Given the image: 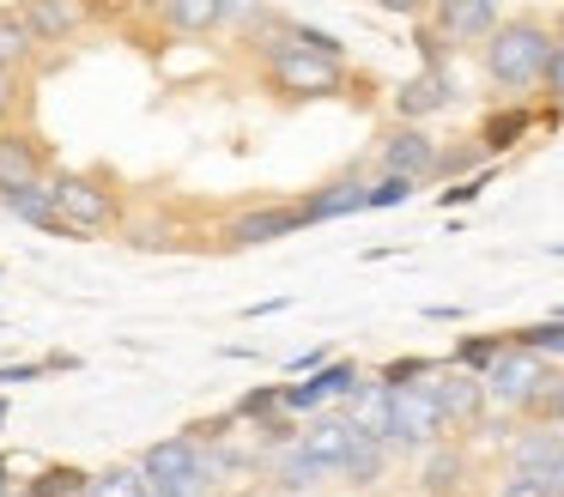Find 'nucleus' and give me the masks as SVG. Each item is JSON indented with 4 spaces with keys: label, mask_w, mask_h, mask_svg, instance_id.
Here are the masks:
<instances>
[{
    "label": "nucleus",
    "mask_w": 564,
    "mask_h": 497,
    "mask_svg": "<svg viewBox=\"0 0 564 497\" xmlns=\"http://www.w3.org/2000/svg\"><path fill=\"white\" fill-rule=\"evenodd\" d=\"M382 473H389V449L370 443V436H358V449L346 455V467L334 473V479H346V485H377Z\"/></svg>",
    "instance_id": "20"
},
{
    "label": "nucleus",
    "mask_w": 564,
    "mask_h": 497,
    "mask_svg": "<svg viewBox=\"0 0 564 497\" xmlns=\"http://www.w3.org/2000/svg\"><path fill=\"white\" fill-rule=\"evenodd\" d=\"M31 31H25V19H19V12H0V67L7 73H19L31 61Z\"/></svg>",
    "instance_id": "26"
},
{
    "label": "nucleus",
    "mask_w": 564,
    "mask_h": 497,
    "mask_svg": "<svg viewBox=\"0 0 564 497\" xmlns=\"http://www.w3.org/2000/svg\"><path fill=\"white\" fill-rule=\"evenodd\" d=\"M0 424H7V395H0Z\"/></svg>",
    "instance_id": "43"
},
{
    "label": "nucleus",
    "mask_w": 564,
    "mask_h": 497,
    "mask_svg": "<svg viewBox=\"0 0 564 497\" xmlns=\"http://www.w3.org/2000/svg\"><path fill=\"white\" fill-rule=\"evenodd\" d=\"M443 48H462V43H491V31L503 24V12L491 0H462V7H437L431 12Z\"/></svg>",
    "instance_id": "6"
},
{
    "label": "nucleus",
    "mask_w": 564,
    "mask_h": 497,
    "mask_svg": "<svg viewBox=\"0 0 564 497\" xmlns=\"http://www.w3.org/2000/svg\"><path fill=\"white\" fill-rule=\"evenodd\" d=\"M425 388H431V400H437L443 424H474L479 412H486V382L467 376V370H449V364H443Z\"/></svg>",
    "instance_id": "8"
},
{
    "label": "nucleus",
    "mask_w": 564,
    "mask_h": 497,
    "mask_svg": "<svg viewBox=\"0 0 564 497\" xmlns=\"http://www.w3.org/2000/svg\"><path fill=\"white\" fill-rule=\"evenodd\" d=\"M13 497H19V491H13Z\"/></svg>",
    "instance_id": "45"
},
{
    "label": "nucleus",
    "mask_w": 564,
    "mask_h": 497,
    "mask_svg": "<svg viewBox=\"0 0 564 497\" xmlns=\"http://www.w3.org/2000/svg\"><path fill=\"white\" fill-rule=\"evenodd\" d=\"M491 176H498V170H474V176H462V182H449V188H443L437 194V206H443V213H449V206H467V201H479V194H486L491 188Z\"/></svg>",
    "instance_id": "30"
},
{
    "label": "nucleus",
    "mask_w": 564,
    "mask_h": 497,
    "mask_svg": "<svg viewBox=\"0 0 564 497\" xmlns=\"http://www.w3.org/2000/svg\"><path fill=\"white\" fill-rule=\"evenodd\" d=\"M503 346H510V334H462L455 352H449V370H467V376L486 382V370L503 358Z\"/></svg>",
    "instance_id": "18"
},
{
    "label": "nucleus",
    "mask_w": 564,
    "mask_h": 497,
    "mask_svg": "<svg viewBox=\"0 0 564 497\" xmlns=\"http://www.w3.org/2000/svg\"><path fill=\"white\" fill-rule=\"evenodd\" d=\"M340 73L346 67H328V61L304 55L285 31L268 36V79L280 85V91H292V97H334V91H340Z\"/></svg>",
    "instance_id": "4"
},
{
    "label": "nucleus",
    "mask_w": 564,
    "mask_h": 497,
    "mask_svg": "<svg viewBox=\"0 0 564 497\" xmlns=\"http://www.w3.org/2000/svg\"><path fill=\"white\" fill-rule=\"evenodd\" d=\"M437 152L443 145L431 140L425 128H394L382 140V176H406V182H425L437 170Z\"/></svg>",
    "instance_id": "5"
},
{
    "label": "nucleus",
    "mask_w": 564,
    "mask_h": 497,
    "mask_svg": "<svg viewBox=\"0 0 564 497\" xmlns=\"http://www.w3.org/2000/svg\"><path fill=\"white\" fill-rule=\"evenodd\" d=\"M474 164H479V145H449V152H437V170H431V176H443V182H462Z\"/></svg>",
    "instance_id": "33"
},
{
    "label": "nucleus",
    "mask_w": 564,
    "mask_h": 497,
    "mask_svg": "<svg viewBox=\"0 0 564 497\" xmlns=\"http://www.w3.org/2000/svg\"><path fill=\"white\" fill-rule=\"evenodd\" d=\"M285 36H292L304 55H316V61H328V67H346V43L334 31H316V24H285Z\"/></svg>",
    "instance_id": "27"
},
{
    "label": "nucleus",
    "mask_w": 564,
    "mask_h": 497,
    "mask_svg": "<svg viewBox=\"0 0 564 497\" xmlns=\"http://www.w3.org/2000/svg\"><path fill=\"white\" fill-rule=\"evenodd\" d=\"M50 201L67 237H98L116 225V194L91 176H50Z\"/></svg>",
    "instance_id": "2"
},
{
    "label": "nucleus",
    "mask_w": 564,
    "mask_h": 497,
    "mask_svg": "<svg viewBox=\"0 0 564 497\" xmlns=\"http://www.w3.org/2000/svg\"><path fill=\"white\" fill-rule=\"evenodd\" d=\"M365 201H370V182L365 176H340V182H328V188H316L310 201H297V218H304V225H328V218L365 213Z\"/></svg>",
    "instance_id": "12"
},
{
    "label": "nucleus",
    "mask_w": 564,
    "mask_h": 497,
    "mask_svg": "<svg viewBox=\"0 0 564 497\" xmlns=\"http://www.w3.org/2000/svg\"><path fill=\"white\" fill-rule=\"evenodd\" d=\"M273 412H285V382H268V388H249L243 400L231 407L237 424H268Z\"/></svg>",
    "instance_id": "25"
},
{
    "label": "nucleus",
    "mask_w": 564,
    "mask_h": 497,
    "mask_svg": "<svg viewBox=\"0 0 564 497\" xmlns=\"http://www.w3.org/2000/svg\"><path fill=\"white\" fill-rule=\"evenodd\" d=\"M0 497H13V485H0Z\"/></svg>",
    "instance_id": "44"
},
{
    "label": "nucleus",
    "mask_w": 564,
    "mask_h": 497,
    "mask_svg": "<svg viewBox=\"0 0 564 497\" xmlns=\"http://www.w3.org/2000/svg\"><path fill=\"white\" fill-rule=\"evenodd\" d=\"M13 109H19V73H7V67H0V121L13 116Z\"/></svg>",
    "instance_id": "37"
},
{
    "label": "nucleus",
    "mask_w": 564,
    "mask_h": 497,
    "mask_svg": "<svg viewBox=\"0 0 564 497\" xmlns=\"http://www.w3.org/2000/svg\"><path fill=\"white\" fill-rule=\"evenodd\" d=\"M546 376H552L546 358H534V352H522V346H503V358L486 370V407H498V412H534Z\"/></svg>",
    "instance_id": "3"
},
{
    "label": "nucleus",
    "mask_w": 564,
    "mask_h": 497,
    "mask_svg": "<svg viewBox=\"0 0 564 497\" xmlns=\"http://www.w3.org/2000/svg\"><path fill=\"white\" fill-rule=\"evenodd\" d=\"M86 497H147V473L128 461V467H110V473H91Z\"/></svg>",
    "instance_id": "28"
},
{
    "label": "nucleus",
    "mask_w": 564,
    "mask_h": 497,
    "mask_svg": "<svg viewBox=\"0 0 564 497\" xmlns=\"http://www.w3.org/2000/svg\"><path fill=\"white\" fill-rule=\"evenodd\" d=\"M558 48V36L534 19H516V24H498L486 43V73L503 85V91H534L546 79V61Z\"/></svg>",
    "instance_id": "1"
},
{
    "label": "nucleus",
    "mask_w": 564,
    "mask_h": 497,
    "mask_svg": "<svg viewBox=\"0 0 564 497\" xmlns=\"http://www.w3.org/2000/svg\"><path fill=\"white\" fill-rule=\"evenodd\" d=\"M292 230H304L297 206H256V213H237L225 237H231L237 249H256V242H280V237H292Z\"/></svg>",
    "instance_id": "13"
},
{
    "label": "nucleus",
    "mask_w": 564,
    "mask_h": 497,
    "mask_svg": "<svg viewBox=\"0 0 564 497\" xmlns=\"http://www.w3.org/2000/svg\"><path fill=\"white\" fill-rule=\"evenodd\" d=\"M437 370H443V358H389V364L377 370V382L394 395V388H425Z\"/></svg>",
    "instance_id": "24"
},
{
    "label": "nucleus",
    "mask_w": 564,
    "mask_h": 497,
    "mask_svg": "<svg viewBox=\"0 0 564 497\" xmlns=\"http://www.w3.org/2000/svg\"><path fill=\"white\" fill-rule=\"evenodd\" d=\"M498 497H546V485L528 479V473H510V479L498 485Z\"/></svg>",
    "instance_id": "36"
},
{
    "label": "nucleus",
    "mask_w": 564,
    "mask_h": 497,
    "mask_svg": "<svg viewBox=\"0 0 564 497\" xmlns=\"http://www.w3.org/2000/svg\"><path fill=\"white\" fill-rule=\"evenodd\" d=\"M455 473H462V455H431L425 461V491H455Z\"/></svg>",
    "instance_id": "34"
},
{
    "label": "nucleus",
    "mask_w": 564,
    "mask_h": 497,
    "mask_svg": "<svg viewBox=\"0 0 564 497\" xmlns=\"http://www.w3.org/2000/svg\"><path fill=\"white\" fill-rule=\"evenodd\" d=\"M19 19H25V31H31V43H50V36H67L86 12L79 7H19Z\"/></svg>",
    "instance_id": "21"
},
{
    "label": "nucleus",
    "mask_w": 564,
    "mask_h": 497,
    "mask_svg": "<svg viewBox=\"0 0 564 497\" xmlns=\"http://www.w3.org/2000/svg\"><path fill=\"white\" fill-rule=\"evenodd\" d=\"M297 449H304V455H310V461H316V467L334 479V473L346 467V455L358 449V431L340 419V412H328V419L304 424V436H297Z\"/></svg>",
    "instance_id": "10"
},
{
    "label": "nucleus",
    "mask_w": 564,
    "mask_h": 497,
    "mask_svg": "<svg viewBox=\"0 0 564 497\" xmlns=\"http://www.w3.org/2000/svg\"><path fill=\"white\" fill-rule=\"evenodd\" d=\"M534 109L528 104H503V109H491L486 121H479V152H491V158H503V152H516V145L534 133Z\"/></svg>",
    "instance_id": "14"
},
{
    "label": "nucleus",
    "mask_w": 564,
    "mask_h": 497,
    "mask_svg": "<svg viewBox=\"0 0 564 497\" xmlns=\"http://www.w3.org/2000/svg\"><path fill=\"white\" fill-rule=\"evenodd\" d=\"M31 182H43V158H37V145H31L25 133H0V194L31 188Z\"/></svg>",
    "instance_id": "17"
},
{
    "label": "nucleus",
    "mask_w": 564,
    "mask_h": 497,
    "mask_svg": "<svg viewBox=\"0 0 564 497\" xmlns=\"http://www.w3.org/2000/svg\"><path fill=\"white\" fill-rule=\"evenodd\" d=\"M425 315H431V322H462V310H455V303H431Z\"/></svg>",
    "instance_id": "40"
},
{
    "label": "nucleus",
    "mask_w": 564,
    "mask_h": 497,
    "mask_svg": "<svg viewBox=\"0 0 564 497\" xmlns=\"http://www.w3.org/2000/svg\"><path fill=\"white\" fill-rule=\"evenodd\" d=\"M322 479H328V473H322L304 449H285V455L273 461V485H280V491H310V485H322Z\"/></svg>",
    "instance_id": "23"
},
{
    "label": "nucleus",
    "mask_w": 564,
    "mask_h": 497,
    "mask_svg": "<svg viewBox=\"0 0 564 497\" xmlns=\"http://www.w3.org/2000/svg\"><path fill=\"white\" fill-rule=\"evenodd\" d=\"M449 104H455L449 67H425V73H413V79L394 91V116H401L406 128H419L425 116H437V109H449Z\"/></svg>",
    "instance_id": "7"
},
{
    "label": "nucleus",
    "mask_w": 564,
    "mask_h": 497,
    "mask_svg": "<svg viewBox=\"0 0 564 497\" xmlns=\"http://www.w3.org/2000/svg\"><path fill=\"white\" fill-rule=\"evenodd\" d=\"M564 455V436L546 431V424H534V431H516L510 436V473H528V479H540V473H552V461Z\"/></svg>",
    "instance_id": "15"
},
{
    "label": "nucleus",
    "mask_w": 564,
    "mask_h": 497,
    "mask_svg": "<svg viewBox=\"0 0 564 497\" xmlns=\"http://www.w3.org/2000/svg\"><path fill=\"white\" fill-rule=\"evenodd\" d=\"M261 431V449H297V436H304V424L292 419V412H273L268 424H256Z\"/></svg>",
    "instance_id": "31"
},
{
    "label": "nucleus",
    "mask_w": 564,
    "mask_h": 497,
    "mask_svg": "<svg viewBox=\"0 0 564 497\" xmlns=\"http://www.w3.org/2000/svg\"><path fill=\"white\" fill-rule=\"evenodd\" d=\"M346 424H352L358 436H370V443H382L389 449V431H394V400H389V388L370 376V382H358V395L346 400V412H340Z\"/></svg>",
    "instance_id": "11"
},
{
    "label": "nucleus",
    "mask_w": 564,
    "mask_h": 497,
    "mask_svg": "<svg viewBox=\"0 0 564 497\" xmlns=\"http://www.w3.org/2000/svg\"><path fill=\"white\" fill-rule=\"evenodd\" d=\"M140 473H147V485H171V479H195L200 473V443L195 436H164V443H152V449H140V461H134Z\"/></svg>",
    "instance_id": "9"
},
{
    "label": "nucleus",
    "mask_w": 564,
    "mask_h": 497,
    "mask_svg": "<svg viewBox=\"0 0 564 497\" xmlns=\"http://www.w3.org/2000/svg\"><path fill=\"white\" fill-rule=\"evenodd\" d=\"M552 431L564 436V395H558V412H552Z\"/></svg>",
    "instance_id": "41"
},
{
    "label": "nucleus",
    "mask_w": 564,
    "mask_h": 497,
    "mask_svg": "<svg viewBox=\"0 0 564 497\" xmlns=\"http://www.w3.org/2000/svg\"><path fill=\"white\" fill-rule=\"evenodd\" d=\"M0 206L13 218H25L31 230H43V237H67L62 218H55V201H50V176L31 182V188H13V194H0Z\"/></svg>",
    "instance_id": "16"
},
{
    "label": "nucleus",
    "mask_w": 564,
    "mask_h": 497,
    "mask_svg": "<svg viewBox=\"0 0 564 497\" xmlns=\"http://www.w3.org/2000/svg\"><path fill=\"white\" fill-rule=\"evenodd\" d=\"M7 473H13V461H7V455H0V485H7Z\"/></svg>",
    "instance_id": "42"
},
{
    "label": "nucleus",
    "mask_w": 564,
    "mask_h": 497,
    "mask_svg": "<svg viewBox=\"0 0 564 497\" xmlns=\"http://www.w3.org/2000/svg\"><path fill=\"white\" fill-rule=\"evenodd\" d=\"M540 85H546V97H552V104H564V36H558V48H552L546 79H540Z\"/></svg>",
    "instance_id": "35"
},
{
    "label": "nucleus",
    "mask_w": 564,
    "mask_h": 497,
    "mask_svg": "<svg viewBox=\"0 0 564 497\" xmlns=\"http://www.w3.org/2000/svg\"><path fill=\"white\" fill-rule=\"evenodd\" d=\"M31 376H43V364H0V388H13V382H31Z\"/></svg>",
    "instance_id": "38"
},
{
    "label": "nucleus",
    "mask_w": 564,
    "mask_h": 497,
    "mask_svg": "<svg viewBox=\"0 0 564 497\" xmlns=\"http://www.w3.org/2000/svg\"><path fill=\"white\" fill-rule=\"evenodd\" d=\"M540 485H546V497H564V455L552 461V473H540Z\"/></svg>",
    "instance_id": "39"
},
{
    "label": "nucleus",
    "mask_w": 564,
    "mask_h": 497,
    "mask_svg": "<svg viewBox=\"0 0 564 497\" xmlns=\"http://www.w3.org/2000/svg\"><path fill=\"white\" fill-rule=\"evenodd\" d=\"M164 24H176V31H207V24H219V7H200V0H188V7H164Z\"/></svg>",
    "instance_id": "32"
},
{
    "label": "nucleus",
    "mask_w": 564,
    "mask_h": 497,
    "mask_svg": "<svg viewBox=\"0 0 564 497\" xmlns=\"http://www.w3.org/2000/svg\"><path fill=\"white\" fill-rule=\"evenodd\" d=\"M510 346H522V352H534V358H564V322H552V315H546V322H528V327H516V334H510Z\"/></svg>",
    "instance_id": "22"
},
{
    "label": "nucleus",
    "mask_w": 564,
    "mask_h": 497,
    "mask_svg": "<svg viewBox=\"0 0 564 497\" xmlns=\"http://www.w3.org/2000/svg\"><path fill=\"white\" fill-rule=\"evenodd\" d=\"M413 188H419V182H406V176H377V182H370L365 213H382V206H406V201H413Z\"/></svg>",
    "instance_id": "29"
},
{
    "label": "nucleus",
    "mask_w": 564,
    "mask_h": 497,
    "mask_svg": "<svg viewBox=\"0 0 564 497\" xmlns=\"http://www.w3.org/2000/svg\"><path fill=\"white\" fill-rule=\"evenodd\" d=\"M91 473L86 467H67V461H55V467L37 473V485H25L19 497H86Z\"/></svg>",
    "instance_id": "19"
}]
</instances>
